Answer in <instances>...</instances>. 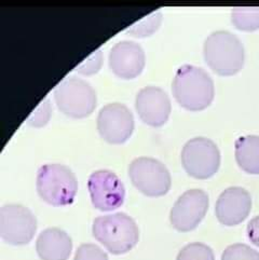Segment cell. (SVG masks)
<instances>
[{
	"mask_svg": "<svg viewBox=\"0 0 259 260\" xmlns=\"http://www.w3.org/2000/svg\"><path fill=\"white\" fill-rule=\"evenodd\" d=\"M172 92L181 107L200 111L212 104L215 85L212 77L203 68L185 64L177 69L172 82Z\"/></svg>",
	"mask_w": 259,
	"mask_h": 260,
	"instance_id": "6da1fadb",
	"label": "cell"
},
{
	"mask_svg": "<svg viewBox=\"0 0 259 260\" xmlns=\"http://www.w3.org/2000/svg\"><path fill=\"white\" fill-rule=\"evenodd\" d=\"M92 233L114 255L130 252L140 240V230L135 220L125 213L104 215L95 218Z\"/></svg>",
	"mask_w": 259,
	"mask_h": 260,
	"instance_id": "7a4b0ae2",
	"label": "cell"
},
{
	"mask_svg": "<svg viewBox=\"0 0 259 260\" xmlns=\"http://www.w3.org/2000/svg\"><path fill=\"white\" fill-rule=\"evenodd\" d=\"M203 55L213 72L220 76H233L244 65L245 51L243 43L235 34L217 30L205 39Z\"/></svg>",
	"mask_w": 259,
	"mask_h": 260,
	"instance_id": "3957f363",
	"label": "cell"
},
{
	"mask_svg": "<svg viewBox=\"0 0 259 260\" xmlns=\"http://www.w3.org/2000/svg\"><path fill=\"white\" fill-rule=\"evenodd\" d=\"M36 186L39 197L52 206L72 204L78 192L73 171L58 163L45 164L38 170Z\"/></svg>",
	"mask_w": 259,
	"mask_h": 260,
	"instance_id": "277c9868",
	"label": "cell"
},
{
	"mask_svg": "<svg viewBox=\"0 0 259 260\" xmlns=\"http://www.w3.org/2000/svg\"><path fill=\"white\" fill-rule=\"evenodd\" d=\"M54 99L58 109L75 119L89 117L98 103L93 86L78 77H68L58 83L54 90Z\"/></svg>",
	"mask_w": 259,
	"mask_h": 260,
	"instance_id": "5b68a950",
	"label": "cell"
},
{
	"mask_svg": "<svg viewBox=\"0 0 259 260\" xmlns=\"http://www.w3.org/2000/svg\"><path fill=\"white\" fill-rule=\"evenodd\" d=\"M181 164L187 174L197 179H207L220 167V152L217 145L206 137H195L181 149Z\"/></svg>",
	"mask_w": 259,
	"mask_h": 260,
	"instance_id": "8992f818",
	"label": "cell"
},
{
	"mask_svg": "<svg viewBox=\"0 0 259 260\" xmlns=\"http://www.w3.org/2000/svg\"><path fill=\"white\" fill-rule=\"evenodd\" d=\"M127 173L135 188L147 197L158 198L170 191L171 174L168 168L157 159L136 158L130 163Z\"/></svg>",
	"mask_w": 259,
	"mask_h": 260,
	"instance_id": "52a82bcc",
	"label": "cell"
},
{
	"mask_svg": "<svg viewBox=\"0 0 259 260\" xmlns=\"http://www.w3.org/2000/svg\"><path fill=\"white\" fill-rule=\"evenodd\" d=\"M36 230V216L27 207L20 204H8L0 209V237L6 243L28 244Z\"/></svg>",
	"mask_w": 259,
	"mask_h": 260,
	"instance_id": "ba28073f",
	"label": "cell"
},
{
	"mask_svg": "<svg viewBox=\"0 0 259 260\" xmlns=\"http://www.w3.org/2000/svg\"><path fill=\"white\" fill-rule=\"evenodd\" d=\"M209 196L202 189H190L181 194L173 205L170 220L179 232L195 230L209 210Z\"/></svg>",
	"mask_w": 259,
	"mask_h": 260,
	"instance_id": "9c48e42d",
	"label": "cell"
},
{
	"mask_svg": "<svg viewBox=\"0 0 259 260\" xmlns=\"http://www.w3.org/2000/svg\"><path fill=\"white\" fill-rule=\"evenodd\" d=\"M88 189L92 204L99 211H114L124 202V185L115 173L109 170L93 172L88 180Z\"/></svg>",
	"mask_w": 259,
	"mask_h": 260,
	"instance_id": "30bf717a",
	"label": "cell"
},
{
	"mask_svg": "<svg viewBox=\"0 0 259 260\" xmlns=\"http://www.w3.org/2000/svg\"><path fill=\"white\" fill-rule=\"evenodd\" d=\"M98 129L105 142L114 145L123 144L134 131V117L123 104H107L99 112Z\"/></svg>",
	"mask_w": 259,
	"mask_h": 260,
	"instance_id": "8fae6325",
	"label": "cell"
},
{
	"mask_svg": "<svg viewBox=\"0 0 259 260\" xmlns=\"http://www.w3.org/2000/svg\"><path fill=\"white\" fill-rule=\"evenodd\" d=\"M135 108L144 123L159 127L169 120L172 104L166 91L159 86L148 85L137 93Z\"/></svg>",
	"mask_w": 259,
	"mask_h": 260,
	"instance_id": "7c38bea8",
	"label": "cell"
},
{
	"mask_svg": "<svg viewBox=\"0 0 259 260\" xmlns=\"http://www.w3.org/2000/svg\"><path fill=\"white\" fill-rule=\"evenodd\" d=\"M108 63L111 72L117 77L121 79H134L144 71L145 52L134 41H119L109 52Z\"/></svg>",
	"mask_w": 259,
	"mask_h": 260,
	"instance_id": "4fadbf2b",
	"label": "cell"
},
{
	"mask_svg": "<svg viewBox=\"0 0 259 260\" xmlns=\"http://www.w3.org/2000/svg\"><path fill=\"white\" fill-rule=\"evenodd\" d=\"M252 210V197L242 187L224 189L217 199L215 214L218 221L224 226L232 227L243 222Z\"/></svg>",
	"mask_w": 259,
	"mask_h": 260,
	"instance_id": "5bb4252c",
	"label": "cell"
},
{
	"mask_svg": "<svg viewBox=\"0 0 259 260\" xmlns=\"http://www.w3.org/2000/svg\"><path fill=\"white\" fill-rule=\"evenodd\" d=\"M72 249L71 237L58 228L43 230L36 242V250L41 260H68Z\"/></svg>",
	"mask_w": 259,
	"mask_h": 260,
	"instance_id": "9a60e30c",
	"label": "cell"
},
{
	"mask_svg": "<svg viewBox=\"0 0 259 260\" xmlns=\"http://www.w3.org/2000/svg\"><path fill=\"white\" fill-rule=\"evenodd\" d=\"M238 166L248 174H259V136H241L235 144Z\"/></svg>",
	"mask_w": 259,
	"mask_h": 260,
	"instance_id": "2e32d148",
	"label": "cell"
},
{
	"mask_svg": "<svg viewBox=\"0 0 259 260\" xmlns=\"http://www.w3.org/2000/svg\"><path fill=\"white\" fill-rule=\"evenodd\" d=\"M232 24L240 30L253 31L259 28V7H238L231 12Z\"/></svg>",
	"mask_w": 259,
	"mask_h": 260,
	"instance_id": "e0dca14e",
	"label": "cell"
},
{
	"mask_svg": "<svg viewBox=\"0 0 259 260\" xmlns=\"http://www.w3.org/2000/svg\"><path fill=\"white\" fill-rule=\"evenodd\" d=\"M162 21V13L160 11L153 12L148 16L144 17L141 22H137L126 30L128 34L134 35L136 37H147L157 31Z\"/></svg>",
	"mask_w": 259,
	"mask_h": 260,
	"instance_id": "ac0fdd59",
	"label": "cell"
},
{
	"mask_svg": "<svg viewBox=\"0 0 259 260\" xmlns=\"http://www.w3.org/2000/svg\"><path fill=\"white\" fill-rule=\"evenodd\" d=\"M176 260H215V256L210 246L195 242L181 248Z\"/></svg>",
	"mask_w": 259,
	"mask_h": 260,
	"instance_id": "d6986e66",
	"label": "cell"
},
{
	"mask_svg": "<svg viewBox=\"0 0 259 260\" xmlns=\"http://www.w3.org/2000/svg\"><path fill=\"white\" fill-rule=\"evenodd\" d=\"M221 260H259V252L246 244L236 243L223 250Z\"/></svg>",
	"mask_w": 259,
	"mask_h": 260,
	"instance_id": "ffe728a7",
	"label": "cell"
},
{
	"mask_svg": "<svg viewBox=\"0 0 259 260\" xmlns=\"http://www.w3.org/2000/svg\"><path fill=\"white\" fill-rule=\"evenodd\" d=\"M74 260H109L107 254L95 244H81L77 248Z\"/></svg>",
	"mask_w": 259,
	"mask_h": 260,
	"instance_id": "44dd1931",
	"label": "cell"
},
{
	"mask_svg": "<svg viewBox=\"0 0 259 260\" xmlns=\"http://www.w3.org/2000/svg\"><path fill=\"white\" fill-rule=\"evenodd\" d=\"M52 115V108L49 99H46L41 102L38 108L35 110L33 114L27 119V123L35 127H41L45 126L51 118Z\"/></svg>",
	"mask_w": 259,
	"mask_h": 260,
	"instance_id": "7402d4cb",
	"label": "cell"
},
{
	"mask_svg": "<svg viewBox=\"0 0 259 260\" xmlns=\"http://www.w3.org/2000/svg\"><path fill=\"white\" fill-rule=\"evenodd\" d=\"M102 63H103V53L101 50H96L94 51L88 58L84 59L79 66H77L76 71L77 73L84 76H92L94 74L99 73V71L102 67Z\"/></svg>",
	"mask_w": 259,
	"mask_h": 260,
	"instance_id": "603a6c76",
	"label": "cell"
},
{
	"mask_svg": "<svg viewBox=\"0 0 259 260\" xmlns=\"http://www.w3.org/2000/svg\"><path fill=\"white\" fill-rule=\"evenodd\" d=\"M247 237L252 243L259 247V216L250 219L247 224Z\"/></svg>",
	"mask_w": 259,
	"mask_h": 260,
	"instance_id": "cb8c5ba5",
	"label": "cell"
}]
</instances>
